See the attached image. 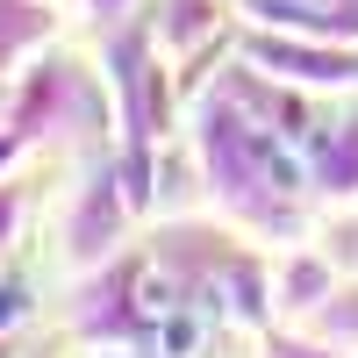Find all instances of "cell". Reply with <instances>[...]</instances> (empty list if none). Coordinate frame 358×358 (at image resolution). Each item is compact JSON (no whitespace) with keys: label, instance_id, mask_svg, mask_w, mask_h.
I'll use <instances>...</instances> for the list:
<instances>
[{"label":"cell","instance_id":"cell-1","mask_svg":"<svg viewBox=\"0 0 358 358\" xmlns=\"http://www.w3.org/2000/svg\"><path fill=\"white\" fill-rule=\"evenodd\" d=\"M136 308H143V315H172V280H165V273H143V280H136Z\"/></svg>","mask_w":358,"mask_h":358},{"label":"cell","instance_id":"cell-2","mask_svg":"<svg viewBox=\"0 0 358 358\" xmlns=\"http://www.w3.org/2000/svg\"><path fill=\"white\" fill-rule=\"evenodd\" d=\"M194 344H201L194 322H165V358H194Z\"/></svg>","mask_w":358,"mask_h":358}]
</instances>
